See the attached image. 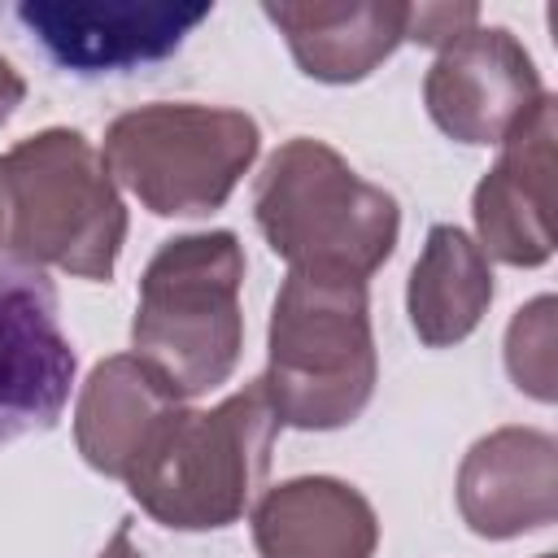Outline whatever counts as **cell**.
Instances as JSON below:
<instances>
[{"mask_svg":"<svg viewBox=\"0 0 558 558\" xmlns=\"http://www.w3.org/2000/svg\"><path fill=\"white\" fill-rule=\"evenodd\" d=\"M126 205L87 135L48 126L0 153V257L109 283Z\"/></svg>","mask_w":558,"mask_h":558,"instance_id":"cell-1","label":"cell"},{"mask_svg":"<svg viewBox=\"0 0 558 558\" xmlns=\"http://www.w3.org/2000/svg\"><path fill=\"white\" fill-rule=\"evenodd\" d=\"M253 218L270 253L296 275L366 283L397 248L401 209L366 183L331 144L296 135L279 144L253 192Z\"/></svg>","mask_w":558,"mask_h":558,"instance_id":"cell-2","label":"cell"},{"mask_svg":"<svg viewBox=\"0 0 558 558\" xmlns=\"http://www.w3.org/2000/svg\"><path fill=\"white\" fill-rule=\"evenodd\" d=\"M275 436L279 418L262 379H253L214 410L174 405L131 462L122 484L161 527L214 532L235 523L253 501L270 466Z\"/></svg>","mask_w":558,"mask_h":558,"instance_id":"cell-3","label":"cell"},{"mask_svg":"<svg viewBox=\"0 0 558 558\" xmlns=\"http://www.w3.org/2000/svg\"><path fill=\"white\" fill-rule=\"evenodd\" d=\"M240 283L244 248L235 231L174 235L144 266L131 349L179 401L214 392L240 366Z\"/></svg>","mask_w":558,"mask_h":558,"instance_id":"cell-4","label":"cell"},{"mask_svg":"<svg viewBox=\"0 0 558 558\" xmlns=\"http://www.w3.org/2000/svg\"><path fill=\"white\" fill-rule=\"evenodd\" d=\"M375 379L379 357L366 283L292 270L270 310L262 375L279 427H349L371 405Z\"/></svg>","mask_w":558,"mask_h":558,"instance_id":"cell-5","label":"cell"},{"mask_svg":"<svg viewBox=\"0 0 558 558\" xmlns=\"http://www.w3.org/2000/svg\"><path fill=\"white\" fill-rule=\"evenodd\" d=\"M262 131L244 109L222 105H140L109 122L105 166L148 214L201 218L227 205L257 161Z\"/></svg>","mask_w":558,"mask_h":558,"instance_id":"cell-6","label":"cell"},{"mask_svg":"<svg viewBox=\"0 0 558 558\" xmlns=\"http://www.w3.org/2000/svg\"><path fill=\"white\" fill-rule=\"evenodd\" d=\"M74 349L44 270L0 257V445L48 432L74 384Z\"/></svg>","mask_w":558,"mask_h":558,"instance_id":"cell-7","label":"cell"},{"mask_svg":"<svg viewBox=\"0 0 558 558\" xmlns=\"http://www.w3.org/2000/svg\"><path fill=\"white\" fill-rule=\"evenodd\" d=\"M545 100L536 61L506 26H475L436 52L423 78L432 122L458 144H506Z\"/></svg>","mask_w":558,"mask_h":558,"instance_id":"cell-8","label":"cell"},{"mask_svg":"<svg viewBox=\"0 0 558 558\" xmlns=\"http://www.w3.org/2000/svg\"><path fill=\"white\" fill-rule=\"evenodd\" d=\"M214 4L174 0H35L17 4V22L48 48V57L78 74L131 70L170 57Z\"/></svg>","mask_w":558,"mask_h":558,"instance_id":"cell-9","label":"cell"},{"mask_svg":"<svg viewBox=\"0 0 558 558\" xmlns=\"http://www.w3.org/2000/svg\"><path fill=\"white\" fill-rule=\"evenodd\" d=\"M554 135L558 109L554 96L514 126L501 144L497 166L480 179L471 214L480 231V253L506 266H545L554 257V227H549V179H554Z\"/></svg>","mask_w":558,"mask_h":558,"instance_id":"cell-10","label":"cell"},{"mask_svg":"<svg viewBox=\"0 0 558 558\" xmlns=\"http://www.w3.org/2000/svg\"><path fill=\"white\" fill-rule=\"evenodd\" d=\"M462 523L484 541L541 532L558 519V445L536 427L480 436L458 466Z\"/></svg>","mask_w":558,"mask_h":558,"instance_id":"cell-11","label":"cell"},{"mask_svg":"<svg viewBox=\"0 0 558 558\" xmlns=\"http://www.w3.org/2000/svg\"><path fill=\"white\" fill-rule=\"evenodd\" d=\"M262 558H375L379 519L371 501L336 475H296L253 506Z\"/></svg>","mask_w":558,"mask_h":558,"instance_id":"cell-12","label":"cell"},{"mask_svg":"<svg viewBox=\"0 0 558 558\" xmlns=\"http://www.w3.org/2000/svg\"><path fill=\"white\" fill-rule=\"evenodd\" d=\"M262 13L288 39L301 74L318 83H357L405 44V4L357 0V4H262Z\"/></svg>","mask_w":558,"mask_h":558,"instance_id":"cell-13","label":"cell"},{"mask_svg":"<svg viewBox=\"0 0 558 558\" xmlns=\"http://www.w3.org/2000/svg\"><path fill=\"white\" fill-rule=\"evenodd\" d=\"M174 405L183 401L135 353L96 362L74 405V440L83 462L109 480H126L131 462Z\"/></svg>","mask_w":558,"mask_h":558,"instance_id":"cell-14","label":"cell"},{"mask_svg":"<svg viewBox=\"0 0 558 558\" xmlns=\"http://www.w3.org/2000/svg\"><path fill=\"white\" fill-rule=\"evenodd\" d=\"M493 305V266L480 244L449 222L427 231V244L405 283L410 327L427 349L462 344Z\"/></svg>","mask_w":558,"mask_h":558,"instance_id":"cell-15","label":"cell"},{"mask_svg":"<svg viewBox=\"0 0 558 558\" xmlns=\"http://www.w3.org/2000/svg\"><path fill=\"white\" fill-rule=\"evenodd\" d=\"M506 371L519 392L554 401V296L527 301L506 331Z\"/></svg>","mask_w":558,"mask_h":558,"instance_id":"cell-16","label":"cell"},{"mask_svg":"<svg viewBox=\"0 0 558 558\" xmlns=\"http://www.w3.org/2000/svg\"><path fill=\"white\" fill-rule=\"evenodd\" d=\"M475 26H480L475 4H405V39L436 48V52Z\"/></svg>","mask_w":558,"mask_h":558,"instance_id":"cell-17","label":"cell"},{"mask_svg":"<svg viewBox=\"0 0 558 558\" xmlns=\"http://www.w3.org/2000/svg\"><path fill=\"white\" fill-rule=\"evenodd\" d=\"M22 100H26V78L9 65V57H0V126L17 113Z\"/></svg>","mask_w":558,"mask_h":558,"instance_id":"cell-18","label":"cell"},{"mask_svg":"<svg viewBox=\"0 0 558 558\" xmlns=\"http://www.w3.org/2000/svg\"><path fill=\"white\" fill-rule=\"evenodd\" d=\"M96 558H144V554L135 549V541H131V519L118 523V532L109 536V545H105Z\"/></svg>","mask_w":558,"mask_h":558,"instance_id":"cell-19","label":"cell"},{"mask_svg":"<svg viewBox=\"0 0 558 558\" xmlns=\"http://www.w3.org/2000/svg\"><path fill=\"white\" fill-rule=\"evenodd\" d=\"M541 558H554V554H541Z\"/></svg>","mask_w":558,"mask_h":558,"instance_id":"cell-20","label":"cell"}]
</instances>
